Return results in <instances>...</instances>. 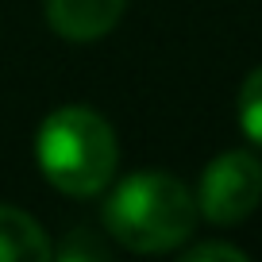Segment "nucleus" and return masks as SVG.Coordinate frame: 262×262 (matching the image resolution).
Returning <instances> with one entry per match:
<instances>
[{"label":"nucleus","mask_w":262,"mask_h":262,"mask_svg":"<svg viewBox=\"0 0 262 262\" xmlns=\"http://www.w3.org/2000/svg\"><path fill=\"white\" fill-rule=\"evenodd\" d=\"M104 224L116 243L139 254H162L185 243L196 224V196L162 170L131 173L104 205Z\"/></svg>","instance_id":"f257e3e1"},{"label":"nucleus","mask_w":262,"mask_h":262,"mask_svg":"<svg viewBox=\"0 0 262 262\" xmlns=\"http://www.w3.org/2000/svg\"><path fill=\"white\" fill-rule=\"evenodd\" d=\"M39 170L70 196H97L116 173V135L93 108L66 104L39 127Z\"/></svg>","instance_id":"f03ea898"},{"label":"nucleus","mask_w":262,"mask_h":262,"mask_svg":"<svg viewBox=\"0 0 262 262\" xmlns=\"http://www.w3.org/2000/svg\"><path fill=\"white\" fill-rule=\"evenodd\" d=\"M262 201V162L247 150H228L212 158L201 173L196 208L212 224H239Z\"/></svg>","instance_id":"7ed1b4c3"},{"label":"nucleus","mask_w":262,"mask_h":262,"mask_svg":"<svg viewBox=\"0 0 262 262\" xmlns=\"http://www.w3.org/2000/svg\"><path fill=\"white\" fill-rule=\"evenodd\" d=\"M127 0H47V24L62 39L93 42L120 24Z\"/></svg>","instance_id":"20e7f679"},{"label":"nucleus","mask_w":262,"mask_h":262,"mask_svg":"<svg viewBox=\"0 0 262 262\" xmlns=\"http://www.w3.org/2000/svg\"><path fill=\"white\" fill-rule=\"evenodd\" d=\"M50 239L19 208L0 205V262H47Z\"/></svg>","instance_id":"39448f33"},{"label":"nucleus","mask_w":262,"mask_h":262,"mask_svg":"<svg viewBox=\"0 0 262 262\" xmlns=\"http://www.w3.org/2000/svg\"><path fill=\"white\" fill-rule=\"evenodd\" d=\"M239 127L254 147H262V66L239 89Z\"/></svg>","instance_id":"423d86ee"},{"label":"nucleus","mask_w":262,"mask_h":262,"mask_svg":"<svg viewBox=\"0 0 262 262\" xmlns=\"http://www.w3.org/2000/svg\"><path fill=\"white\" fill-rule=\"evenodd\" d=\"M205 258H228V262H243L247 254L231 243H201V247H189L185 262H205Z\"/></svg>","instance_id":"0eeeda50"},{"label":"nucleus","mask_w":262,"mask_h":262,"mask_svg":"<svg viewBox=\"0 0 262 262\" xmlns=\"http://www.w3.org/2000/svg\"><path fill=\"white\" fill-rule=\"evenodd\" d=\"M58 254H62V258H77V254H81V258H85V254H89V258H104V247H97V243H77V235H74Z\"/></svg>","instance_id":"6e6552de"}]
</instances>
